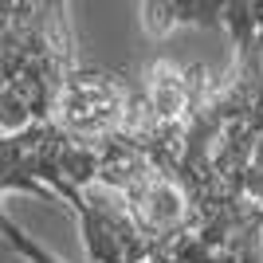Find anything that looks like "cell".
Segmentation results:
<instances>
[{"mask_svg": "<svg viewBox=\"0 0 263 263\" xmlns=\"http://www.w3.org/2000/svg\"><path fill=\"white\" fill-rule=\"evenodd\" d=\"M79 67L71 4H0V134L51 122L63 83Z\"/></svg>", "mask_w": 263, "mask_h": 263, "instance_id": "cell-1", "label": "cell"}, {"mask_svg": "<svg viewBox=\"0 0 263 263\" xmlns=\"http://www.w3.org/2000/svg\"><path fill=\"white\" fill-rule=\"evenodd\" d=\"M126 106H130V83L126 79L79 63L71 71V79L63 83L59 99H55L51 122L75 145L99 149L102 142H110L122 130Z\"/></svg>", "mask_w": 263, "mask_h": 263, "instance_id": "cell-2", "label": "cell"}, {"mask_svg": "<svg viewBox=\"0 0 263 263\" xmlns=\"http://www.w3.org/2000/svg\"><path fill=\"white\" fill-rule=\"evenodd\" d=\"M83 243L95 263H149L154 243L145 240L130 212L122 209V200L102 185L83 189V209L75 212Z\"/></svg>", "mask_w": 263, "mask_h": 263, "instance_id": "cell-3", "label": "cell"}, {"mask_svg": "<svg viewBox=\"0 0 263 263\" xmlns=\"http://www.w3.org/2000/svg\"><path fill=\"white\" fill-rule=\"evenodd\" d=\"M142 24L149 35H165L181 24H200V28H220V0H145L142 4Z\"/></svg>", "mask_w": 263, "mask_h": 263, "instance_id": "cell-4", "label": "cell"}, {"mask_svg": "<svg viewBox=\"0 0 263 263\" xmlns=\"http://www.w3.org/2000/svg\"><path fill=\"white\" fill-rule=\"evenodd\" d=\"M0 197H4V189H0ZM0 240L8 243L16 255H24L28 263H63V259H55L47 248H40V243L32 240V236H24L20 224H12V216L4 212V204H0Z\"/></svg>", "mask_w": 263, "mask_h": 263, "instance_id": "cell-5", "label": "cell"}, {"mask_svg": "<svg viewBox=\"0 0 263 263\" xmlns=\"http://www.w3.org/2000/svg\"><path fill=\"white\" fill-rule=\"evenodd\" d=\"M149 263H173V259H169V255H165V252H157V248H154V255H149Z\"/></svg>", "mask_w": 263, "mask_h": 263, "instance_id": "cell-6", "label": "cell"}]
</instances>
